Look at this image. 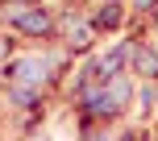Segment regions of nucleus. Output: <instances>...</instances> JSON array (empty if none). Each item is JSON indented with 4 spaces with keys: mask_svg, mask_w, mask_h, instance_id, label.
<instances>
[{
    "mask_svg": "<svg viewBox=\"0 0 158 141\" xmlns=\"http://www.w3.org/2000/svg\"><path fill=\"white\" fill-rule=\"evenodd\" d=\"M21 25H25V29H29V33H46V29H50V21H46V17H42V13H29V17H25Z\"/></svg>",
    "mask_w": 158,
    "mask_h": 141,
    "instance_id": "f257e3e1",
    "label": "nucleus"
},
{
    "mask_svg": "<svg viewBox=\"0 0 158 141\" xmlns=\"http://www.w3.org/2000/svg\"><path fill=\"white\" fill-rule=\"evenodd\" d=\"M137 4H154V0H137Z\"/></svg>",
    "mask_w": 158,
    "mask_h": 141,
    "instance_id": "7ed1b4c3",
    "label": "nucleus"
},
{
    "mask_svg": "<svg viewBox=\"0 0 158 141\" xmlns=\"http://www.w3.org/2000/svg\"><path fill=\"white\" fill-rule=\"evenodd\" d=\"M137 62H142L146 75H154V70H158V58H154V54H137Z\"/></svg>",
    "mask_w": 158,
    "mask_h": 141,
    "instance_id": "f03ea898",
    "label": "nucleus"
}]
</instances>
